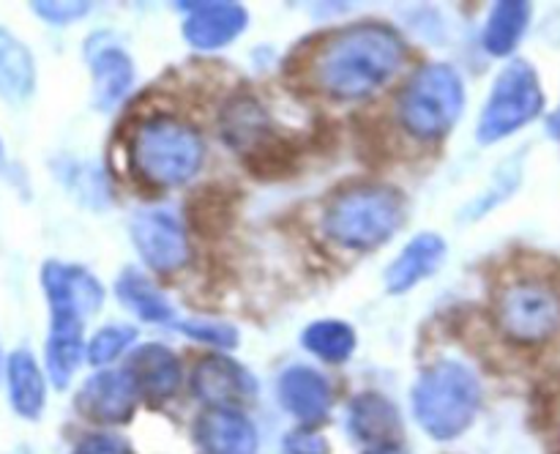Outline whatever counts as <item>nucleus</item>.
Instances as JSON below:
<instances>
[{
    "label": "nucleus",
    "instance_id": "f257e3e1",
    "mask_svg": "<svg viewBox=\"0 0 560 454\" xmlns=\"http://www.w3.org/2000/svg\"><path fill=\"white\" fill-rule=\"evenodd\" d=\"M408 58L402 36L386 22H355L323 42L312 80L326 96L350 102L381 91Z\"/></svg>",
    "mask_w": 560,
    "mask_h": 454
},
{
    "label": "nucleus",
    "instance_id": "f03ea898",
    "mask_svg": "<svg viewBox=\"0 0 560 454\" xmlns=\"http://www.w3.org/2000/svg\"><path fill=\"white\" fill-rule=\"evenodd\" d=\"M405 222V197L394 186L353 184L334 191L323 208V230L337 246L370 252L386 244Z\"/></svg>",
    "mask_w": 560,
    "mask_h": 454
},
{
    "label": "nucleus",
    "instance_id": "7ed1b4c3",
    "mask_svg": "<svg viewBox=\"0 0 560 454\" xmlns=\"http://www.w3.org/2000/svg\"><path fill=\"white\" fill-rule=\"evenodd\" d=\"M206 159L200 131L173 115H153L135 129L129 162L137 181L153 189H175L197 175Z\"/></svg>",
    "mask_w": 560,
    "mask_h": 454
},
{
    "label": "nucleus",
    "instance_id": "20e7f679",
    "mask_svg": "<svg viewBox=\"0 0 560 454\" xmlns=\"http://www.w3.org/2000/svg\"><path fill=\"white\" fill-rule=\"evenodd\" d=\"M481 405L476 372L463 361H438L427 366L413 386V414L421 430L435 441H452L474 424Z\"/></svg>",
    "mask_w": 560,
    "mask_h": 454
},
{
    "label": "nucleus",
    "instance_id": "39448f33",
    "mask_svg": "<svg viewBox=\"0 0 560 454\" xmlns=\"http://www.w3.org/2000/svg\"><path fill=\"white\" fill-rule=\"evenodd\" d=\"M465 109V82L448 63H427L399 93V120L416 140H441Z\"/></svg>",
    "mask_w": 560,
    "mask_h": 454
},
{
    "label": "nucleus",
    "instance_id": "423d86ee",
    "mask_svg": "<svg viewBox=\"0 0 560 454\" xmlns=\"http://www.w3.org/2000/svg\"><path fill=\"white\" fill-rule=\"evenodd\" d=\"M541 109H545V91L539 85V74L528 60H512L495 77V85L476 126V137L481 145H492L528 126Z\"/></svg>",
    "mask_w": 560,
    "mask_h": 454
},
{
    "label": "nucleus",
    "instance_id": "0eeeda50",
    "mask_svg": "<svg viewBox=\"0 0 560 454\" xmlns=\"http://www.w3.org/2000/svg\"><path fill=\"white\" fill-rule=\"evenodd\" d=\"M222 137L241 153L255 175H284L290 167V148L273 131V120L260 98L241 93L222 109Z\"/></svg>",
    "mask_w": 560,
    "mask_h": 454
},
{
    "label": "nucleus",
    "instance_id": "6e6552de",
    "mask_svg": "<svg viewBox=\"0 0 560 454\" xmlns=\"http://www.w3.org/2000/svg\"><path fill=\"white\" fill-rule=\"evenodd\" d=\"M495 317L501 331L514 342H545L560 328V290L545 279H514L498 293Z\"/></svg>",
    "mask_w": 560,
    "mask_h": 454
},
{
    "label": "nucleus",
    "instance_id": "1a4fd4ad",
    "mask_svg": "<svg viewBox=\"0 0 560 454\" xmlns=\"http://www.w3.org/2000/svg\"><path fill=\"white\" fill-rule=\"evenodd\" d=\"M131 244L153 273H175L189 263V235L164 208H142L129 222Z\"/></svg>",
    "mask_w": 560,
    "mask_h": 454
},
{
    "label": "nucleus",
    "instance_id": "9d476101",
    "mask_svg": "<svg viewBox=\"0 0 560 454\" xmlns=\"http://www.w3.org/2000/svg\"><path fill=\"white\" fill-rule=\"evenodd\" d=\"M42 288L52 323H80L104 304V288L88 268L74 263L47 260L42 266Z\"/></svg>",
    "mask_w": 560,
    "mask_h": 454
},
{
    "label": "nucleus",
    "instance_id": "9b49d317",
    "mask_svg": "<svg viewBox=\"0 0 560 454\" xmlns=\"http://www.w3.org/2000/svg\"><path fill=\"white\" fill-rule=\"evenodd\" d=\"M191 394L211 408H238L257 394V381L230 356H206L191 372Z\"/></svg>",
    "mask_w": 560,
    "mask_h": 454
},
{
    "label": "nucleus",
    "instance_id": "f8f14e48",
    "mask_svg": "<svg viewBox=\"0 0 560 454\" xmlns=\"http://www.w3.org/2000/svg\"><path fill=\"white\" fill-rule=\"evenodd\" d=\"M140 392L126 370H102L82 383L77 408L98 424H124L131 419Z\"/></svg>",
    "mask_w": 560,
    "mask_h": 454
},
{
    "label": "nucleus",
    "instance_id": "ddd939ff",
    "mask_svg": "<svg viewBox=\"0 0 560 454\" xmlns=\"http://www.w3.org/2000/svg\"><path fill=\"white\" fill-rule=\"evenodd\" d=\"M178 9L189 11L184 20V38L195 49H202V53L228 47L249 25V14H246L244 5L230 3V0L178 3Z\"/></svg>",
    "mask_w": 560,
    "mask_h": 454
},
{
    "label": "nucleus",
    "instance_id": "4468645a",
    "mask_svg": "<svg viewBox=\"0 0 560 454\" xmlns=\"http://www.w3.org/2000/svg\"><path fill=\"white\" fill-rule=\"evenodd\" d=\"M279 399L290 416H295L304 424H317L331 410V383L315 366L293 364L279 377Z\"/></svg>",
    "mask_w": 560,
    "mask_h": 454
},
{
    "label": "nucleus",
    "instance_id": "2eb2a0df",
    "mask_svg": "<svg viewBox=\"0 0 560 454\" xmlns=\"http://www.w3.org/2000/svg\"><path fill=\"white\" fill-rule=\"evenodd\" d=\"M195 438L206 454H257V430L238 408H208L195 424Z\"/></svg>",
    "mask_w": 560,
    "mask_h": 454
},
{
    "label": "nucleus",
    "instance_id": "dca6fc26",
    "mask_svg": "<svg viewBox=\"0 0 560 454\" xmlns=\"http://www.w3.org/2000/svg\"><path fill=\"white\" fill-rule=\"evenodd\" d=\"M126 372L135 381L140 397L148 403H162V399L173 397L180 386L178 356L162 342L140 345L126 361Z\"/></svg>",
    "mask_w": 560,
    "mask_h": 454
},
{
    "label": "nucleus",
    "instance_id": "f3484780",
    "mask_svg": "<svg viewBox=\"0 0 560 454\" xmlns=\"http://www.w3.org/2000/svg\"><path fill=\"white\" fill-rule=\"evenodd\" d=\"M88 63L93 71V98L98 109H113L135 82V63L118 44L102 42V33L88 42Z\"/></svg>",
    "mask_w": 560,
    "mask_h": 454
},
{
    "label": "nucleus",
    "instance_id": "a211bd4d",
    "mask_svg": "<svg viewBox=\"0 0 560 454\" xmlns=\"http://www.w3.org/2000/svg\"><path fill=\"white\" fill-rule=\"evenodd\" d=\"M446 241L438 233H419L402 246L397 260L386 268V290L392 295H402L430 279L446 260Z\"/></svg>",
    "mask_w": 560,
    "mask_h": 454
},
{
    "label": "nucleus",
    "instance_id": "6ab92c4d",
    "mask_svg": "<svg viewBox=\"0 0 560 454\" xmlns=\"http://www.w3.org/2000/svg\"><path fill=\"white\" fill-rule=\"evenodd\" d=\"M115 295L140 321L153 323V326H178L180 317L175 306L167 301V295L137 268L120 271L118 282H115Z\"/></svg>",
    "mask_w": 560,
    "mask_h": 454
},
{
    "label": "nucleus",
    "instance_id": "aec40b11",
    "mask_svg": "<svg viewBox=\"0 0 560 454\" xmlns=\"http://www.w3.org/2000/svg\"><path fill=\"white\" fill-rule=\"evenodd\" d=\"M348 430L355 441L370 443L372 449L386 446L399 432V414L383 394L364 392L350 403Z\"/></svg>",
    "mask_w": 560,
    "mask_h": 454
},
{
    "label": "nucleus",
    "instance_id": "412c9836",
    "mask_svg": "<svg viewBox=\"0 0 560 454\" xmlns=\"http://www.w3.org/2000/svg\"><path fill=\"white\" fill-rule=\"evenodd\" d=\"M5 377H9L11 408L22 419H38L44 410V403H47V383H44L42 366L33 359L31 350L20 348L9 356Z\"/></svg>",
    "mask_w": 560,
    "mask_h": 454
},
{
    "label": "nucleus",
    "instance_id": "4be33fe9",
    "mask_svg": "<svg viewBox=\"0 0 560 454\" xmlns=\"http://www.w3.org/2000/svg\"><path fill=\"white\" fill-rule=\"evenodd\" d=\"M36 88V63L20 38L0 25V96L25 102Z\"/></svg>",
    "mask_w": 560,
    "mask_h": 454
},
{
    "label": "nucleus",
    "instance_id": "5701e85b",
    "mask_svg": "<svg viewBox=\"0 0 560 454\" xmlns=\"http://www.w3.org/2000/svg\"><path fill=\"white\" fill-rule=\"evenodd\" d=\"M530 25V3L525 0H501L492 5V14L487 20L481 44L495 58H506L523 42L525 31Z\"/></svg>",
    "mask_w": 560,
    "mask_h": 454
},
{
    "label": "nucleus",
    "instance_id": "b1692460",
    "mask_svg": "<svg viewBox=\"0 0 560 454\" xmlns=\"http://www.w3.org/2000/svg\"><path fill=\"white\" fill-rule=\"evenodd\" d=\"M82 331H85V326H77V323H49L44 359H47L49 377H52V383L58 388L69 386L77 366L85 359L88 348Z\"/></svg>",
    "mask_w": 560,
    "mask_h": 454
},
{
    "label": "nucleus",
    "instance_id": "393cba45",
    "mask_svg": "<svg viewBox=\"0 0 560 454\" xmlns=\"http://www.w3.org/2000/svg\"><path fill=\"white\" fill-rule=\"evenodd\" d=\"M304 348L326 364H342L355 350V331L345 321H315L304 331Z\"/></svg>",
    "mask_w": 560,
    "mask_h": 454
},
{
    "label": "nucleus",
    "instance_id": "a878e982",
    "mask_svg": "<svg viewBox=\"0 0 560 454\" xmlns=\"http://www.w3.org/2000/svg\"><path fill=\"white\" fill-rule=\"evenodd\" d=\"M235 206L233 197L228 191H222L217 186H206L202 191H197L189 200V219L197 230H202L206 235H217L219 230H224L230 224Z\"/></svg>",
    "mask_w": 560,
    "mask_h": 454
},
{
    "label": "nucleus",
    "instance_id": "bb28decb",
    "mask_svg": "<svg viewBox=\"0 0 560 454\" xmlns=\"http://www.w3.org/2000/svg\"><path fill=\"white\" fill-rule=\"evenodd\" d=\"M137 339V328L129 326V323H109V326L98 328L91 337L85 350V359L91 361L93 366L113 364L124 350H129Z\"/></svg>",
    "mask_w": 560,
    "mask_h": 454
},
{
    "label": "nucleus",
    "instance_id": "cd10ccee",
    "mask_svg": "<svg viewBox=\"0 0 560 454\" xmlns=\"http://www.w3.org/2000/svg\"><path fill=\"white\" fill-rule=\"evenodd\" d=\"M175 328H178L180 334H186L189 339H195V342L213 345V348L230 350L238 345V328H233L230 323L222 321H178Z\"/></svg>",
    "mask_w": 560,
    "mask_h": 454
},
{
    "label": "nucleus",
    "instance_id": "c85d7f7f",
    "mask_svg": "<svg viewBox=\"0 0 560 454\" xmlns=\"http://www.w3.org/2000/svg\"><path fill=\"white\" fill-rule=\"evenodd\" d=\"M33 11L52 25H69V22L82 20L91 11V3H71V0H66V3L52 0L49 3V0H42V3H33Z\"/></svg>",
    "mask_w": 560,
    "mask_h": 454
},
{
    "label": "nucleus",
    "instance_id": "c756f323",
    "mask_svg": "<svg viewBox=\"0 0 560 454\" xmlns=\"http://www.w3.org/2000/svg\"><path fill=\"white\" fill-rule=\"evenodd\" d=\"M74 454H135V449L113 432H93L77 443Z\"/></svg>",
    "mask_w": 560,
    "mask_h": 454
},
{
    "label": "nucleus",
    "instance_id": "7c9ffc66",
    "mask_svg": "<svg viewBox=\"0 0 560 454\" xmlns=\"http://www.w3.org/2000/svg\"><path fill=\"white\" fill-rule=\"evenodd\" d=\"M288 449L290 454H326V443H323L317 435H304V432L290 438Z\"/></svg>",
    "mask_w": 560,
    "mask_h": 454
},
{
    "label": "nucleus",
    "instance_id": "2f4dec72",
    "mask_svg": "<svg viewBox=\"0 0 560 454\" xmlns=\"http://www.w3.org/2000/svg\"><path fill=\"white\" fill-rule=\"evenodd\" d=\"M366 454H408V452H405L402 446H397V443H386V446L370 449V452H366Z\"/></svg>",
    "mask_w": 560,
    "mask_h": 454
},
{
    "label": "nucleus",
    "instance_id": "473e14b6",
    "mask_svg": "<svg viewBox=\"0 0 560 454\" xmlns=\"http://www.w3.org/2000/svg\"><path fill=\"white\" fill-rule=\"evenodd\" d=\"M0 153H3V148H0Z\"/></svg>",
    "mask_w": 560,
    "mask_h": 454
}]
</instances>
